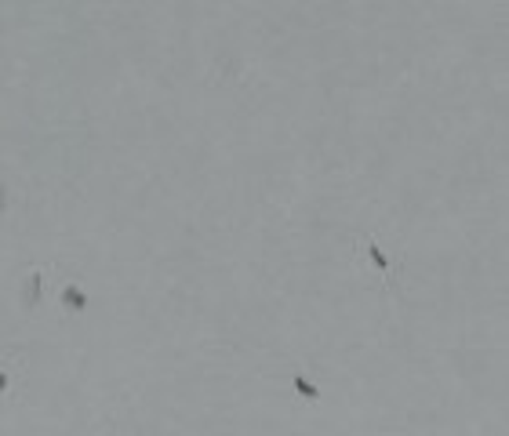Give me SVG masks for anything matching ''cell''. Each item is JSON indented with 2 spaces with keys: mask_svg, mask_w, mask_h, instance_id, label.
<instances>
[{
  "mask_svg": "<svg viewBox=\"0 0 509 436\" xmlns=\"http://www.w3.org/2000/svg\"><path fill=\"white\" fill-rule=\"evenodd\" d=\"M364 248H368L371 262H375V266H378L382 273H389V269H393V262H389V255H386V251H382L378 244H371V240H368V244H364Z\"/></svg>",
  "mask_w": 509,
  "mask_h": 436,
  "instance_id": "obj_1",
  "label": "cell"
},
{
  "mask_svg": "<svg viewBox=\"0 0 509 436\" xmlns=\"http://www.w3.org/2000/svg\"><path fill=\"white\" fill-rule=\"evenodd\" d=\"M295 392L306 397V400H321V389H316L309 378H302V375H295Z\"/></svg>",
  "mask_w": 509,
  "mask_h": 436,
  "instance_id": "obj_2",
  "label": "cell"
},
{
  "mask_svg": "<svg viewBox=\"0 0 509 436\" xmlns=\"http://www.w3.org/2000/svg\"><path fill=\"white\" fill-rule=\"evenodd\" d=\"M62 302H66L73 313H80L84 305H88V298H84V291H77V288H66V291H62Z\"/></svg>",
  "mask_w": 509,
  "mask_h": 436,
  "instance_id": "obj_3",
  "label": "cell"
},
{
  "mask_svg": "<svg viewBox=\"0 0 509 436\" xmlns=\"http://www.w3.org/2000/svg\"><path fill=\"white\" fill-rule=\"evenodd\" d=\"M40 298V273H33L30 276V283H26V295H22V305H26V309H30V305Z\"/></svg>",
  "mask_w": 509,
  "mask_h": 436,
  "instance_id": "obj_4",
  "label": "cell"
},
{
  "mask_svg": "<svg viewBox=\"0 0 509 436\" xmlns=\"http://www.w3.org/2000/svg\"><path fill=\"white\" fill-rule=\"evenodd\" d=\"M4 207H8V189L0 186V211H4Z\"/></svg>",
  "mask_w": 509,
  "mask_h": 436,
  "instance_id": "obj_5",
  "label": "cell"
},
{
  "mask_svg": "<svg viewBox=\"0 0 509 436\" xmlns=\"http://www.w3.org/2000/svg\"><path fill=\"white\" fill-rule=\"evenodd\" d=\"M4 385H8V378H4V375H0V389H4Z\"/></svg>",
  "mask_w": 509,
  "mask_h": 436,
  "instance_id": "obj_6",
  "label": "cell"
}]
</instances>
